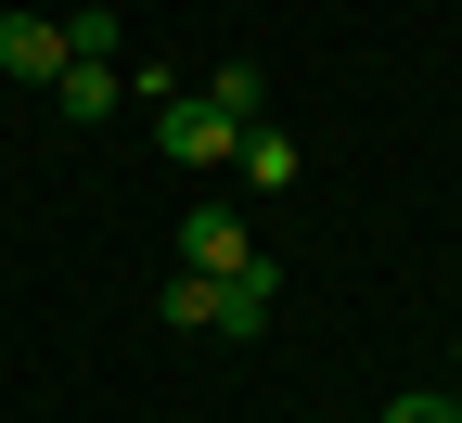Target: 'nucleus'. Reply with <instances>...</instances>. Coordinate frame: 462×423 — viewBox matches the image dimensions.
Here are the masks:
<instances>
[{"mask_svg":"<svg viewBox=\"0 0 462 423\" xmlns=\"http://www.w3.org/2000/svg\"><path fill=\"white\" fill-rule=\"evenodd\" d=\"M180 270H206V282H245V270H257V231L231 218V206H193V218H180Z\"/></svg>","mask_w":462,"mask_h":423,"instance_id":"obj_2","label":"nucleus"},{"mask_svg":"<svg viewBox=\"0 0 462 423\" xmlns=\"http://www.w3.org/2000/svg\"><path fill=\"white\" fill-rule=\"evenodd\" d=\"M218 295H231V282H206V270H180V282H167V321H180V334H218Z\"/></svg>","mask_w":462,"mask_h":423,"instance_id":"obj_7","label":"nucleus"},{"mask_svg":"<svg viewBox=\"0 0 462 423\" xmlns=\"http://www.w3.org/2000/svg\"><path fill=\"white\" fill-rule=\"evenodd\" d=\"M0 65H14L26 90H51V78H65V26H51V14H0Z\"/></svg>","mask_w":462,"mask_h":423,"instance_id":"obj_3","label":"nucleus"},{"mask_svg":"<svg viewBox=\"0 0 462 423\" xmlns=\"http://www.w3.org/2000/svg\"><path fill=\"white\" fill-rule=\"evenodd\" d=\"M296 167H309V154L282 142V129H245V179H257V193H296Z\"/></svg>","mask_w":462,"mask_h":423,"instance_id":"obj_5","label":"nucleus"},{"mask_svg":"<svg viewBox=\"0 0 462 423\" xmlns=\"http://www.w3.org/2000/svg\"><path fill=\"white\" fill-rule=\"evenodd\" d=\"M245 129H257V65H218L206 90L154 103V142L180 154V167H231V154H245Z\"/></svg>","mask_w":462,"mask_h":423,"instance_id":"obj_1","label":"nucleus"},{"mask_svg":"<svg viewBox=\"0 0 462 423\" xmlns=\"http://www.w3.org/2000/svg\"><path fill=\"white\" fill-rule=\"evenodd\" d=\"M270 295H282V270L257 257L245 282H231V295H218V334H231V346H245V334H270Z\"/></svg>","mask_w":462,"mask_h":423,"instance_id":"obj_4","label":"nucleus"},{"mask_svg":"<svg viewBox=\"0 0 462 423\" xmlns=\"http://www.w3.org/2000/svg\"><path fill=\"white\" fill-rule=\"evenodd\" d=\"M373 423H462V398H424V385H411V398H385Z\"/></svg>","mask_w":462,"mask_h":423,"instance_id":"obj_8","label":"nucleus"},{"mask_svg":"<svg viewBox=\"0 0 462 423\" xmlns=\"http://www.w3.org/2000/svg\"><path fill=\"white\" fill-rule=\"evenodd\" d=\"M449 398H462V346H449Z\"/></svg>","mask_w":462,"mask_h":423,"instance_id":"obj_9","label":"nucleus"},{"mask_svg":"<svg viewBox=\"0 0 462 423\" xmlns=\"http://www.w3.org/2000/svg\"><path fill=\"white\" fill-rule=\"evenodd\" d=\"M116 90H129L116 65H65V78H51V103H65V115H116Z\"/></svg>","mask_w":462,"mask_h":423,"instance_id":"obj_6","label":"nucleus"}]
</instances>
